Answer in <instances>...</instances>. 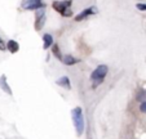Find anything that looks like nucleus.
Here are the masks:
<instances>
[{"label":"nucleus","mask_w":146,"mask_h":139,"mask_svg":"<svg viewBox=\"0 0 146 139\" xmlns=\"http://www.w3.org/2000/svg\"><path fill=\"white\" fill-rule=\"evenodd\" d=\"M72 121L75 124V128H76V131L78 134H82L83 130H84V120H83V112L79 107L72 111Z\"/></svg>","instance_id":"obj_1"},{"label":"nucleus","mask_w":146,"mask_h":139,"mask_svg":"<svg viewBox=\"0 0 146 139\" xmlns=\"http://www.w3.org/2000/svg\"><path fill=\"white\" fill-rule=\"evenodd\" d=\"M70 5H71L70 1H64V3L54 1V3H53V8H54L58 13H61L62 16H65V17H70L72 14L71 9H70Z\"/></svg>","instance_id":"obj_2"},{"label":"nucleus","mask_w":146,"mask_h":139,"mask_svg":"<svg viewBox=\"0 0 146 139\" xmlns=\"http://www.w3.org/2000/svg\"><path fill=\"white\" fill-rule=\"evenodd\" d=\"M106 74H108V66L101 65L93 71V74H92V80L94 81V84H100L102 80L105 79Z\"/></svg>","instance_id":"obj_3"},{"label":"nucleus","mask_w":146,"mask_h":139,"mask_svg":"<svg viewBox=\"0 0 146 139\" xmlns=\"http://www.w3.org/2000/svg\"><path fill=\"white\" fill-rule=\"evenodd\" d=\"M21 7L26 11H33V9H40L43 7L41 0H22Z\"/></svg>","instance_id":"obj_4"},{"label":"nucleus","mask_w":146,"mask_h":139,"mask_svg":"<svg viewBox=\"0 0 146 139\" xmlns=\"http://www.w3.org/2000/svg\"><path fill=\"white\" fill-rule=\"evenodd\" d=\"M35 28L36 30H40V27H43V25H44V21H45V11L44 8H40L38 9V12H36L35 14Z\"/></svg>","instance_id":"obj_5"},{"label":"nucleus","mask_w":146,"mask_h":139,"mask_svg":"<svg viewBox=\"0 0 146 139\" xmlns=\"http://www.w3.org/2000/svg\"><path fill=\"white\" fill-rule=\"evenodd\" d=\"M93 8H89V9H86L84 12H82V13L79 14V16H76L75 17V21H82V19H84V18H87L88 16H91V14H93Z\"/></svg>","instance_id":"obj_6"},{"label":"nucleus","mask_w":146,"mask_h":139,"mask_svg":"<svg viewBox=\"0 0 146 139\" xmlns=\"http://www.w3.org/2000/svg\"><path fill=\"white\" fill-rule=\"evenodd\" d=\"M7 48L9 49V52H11V53H16V52H18V49H19L18 44H17L14 40L8 41V44H7Z\"/></svg>","instance_id":"obj_7"},{"label":"nucleus","mask_w":146,"mask_h":139,"mask_svg":"<svg viewBox=\"0 0 146 139\" xmlns=\"http://www.w3.org/2000/svg\"><path fill=\"white\" fill-rule=\"evenodd\" d=\"M53 44V39L49 34H45L44 35V49H48L50 45Z\"/></svg>","instance_id":"obj_8"},{"label":"nucleus","mask_w":146,"mask_h":139,"mask_svg":"<svg viewBox=\"0 0 146 139\" xmlns=\"http://www.w3.org/2000/svg\"><path fill=\"white\" fill-rule=\"evenodd\" d=\"M64 61H65V63H69V65H71V63H75V62H76V59L71 58L70 55H66V57L64 58Z\"/></svg>","instance_id":"obj_9"},{"label":"nucleus","mask_w":146,"mask_h":139,"mask_svg":"<svg viewBox=\"0 0 146 139\" xmlns=\"http://www.w3.org/2000/svg\"><path fill=\"white\" fill-rule=\"evenodd\" d=\"M58 84H65V85H66V88H70L69 80H67L66 77H62V79H60V80H58Z\"/></svg>","instance_id":"obj_10"},{"label":"nucleus","mask_w":146,"mask_h":139,"mask_svg":"<svg viewBox=\"0 0 146 139\" xmlns=\"http://www.w3.org/2000/svg\"><path fill=\"white\" fill-rule=\"evenodd\" d=\"M140 109H141V112H145V113H146V102H143V103L141 104Z\"/></svg>","instance_id":"obj_11"},{"label":"nucleus","mask_w":146,"mask_h":139,"mask_svg":"<svg viewBox=\"0 0 146 139\" xmlns=\"http://www.w3.org/2000/svg\"><path fill=\"white\" fill-rule=\"evenodd\" d=\"M137 8L140 11H146V5H143V4H137Z\"/></svg>","instance_id":"obj_12"},{"label":"nucleus","mask_w":146,"mask_h":139,"mask_svg":"<svg viewBox=\"0 0 146 139\" xmlns=\"http://www.w3.org/2000/svg\"><path fill=\"white\" fill-rule=\"evenodd\" d=\"M5 49V45H4V43H3V40L0 39V50H4Z\"/></svg>","instance_id":"obj_13"}]
</instances>
